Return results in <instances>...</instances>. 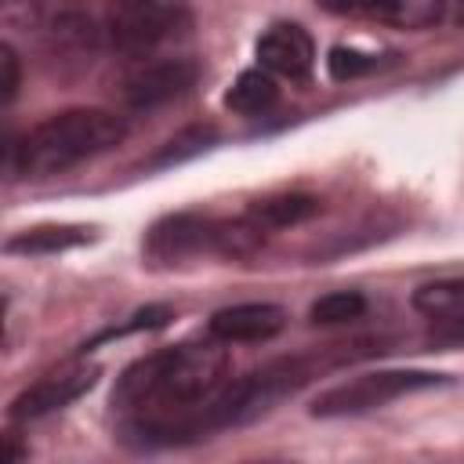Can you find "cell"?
I'll return each instance as SVG.
<instances>
[{"instance_id":"6da1fadb","label":"cell","mask_w":464,"mask_h":464,"mask_svg":"<svg viewBox=\"0 0 464 464\" xmlns=\"http://www.w3.org/2000/svg\"><path fill=\"white\" fill-rule=\"evenodd\" d=\"M221 344L218 337L185 341L130 362L112 388V406L127 413L123 435L138 446L203 439L196 417L232 381V362Z\"/></svg>"},{"instance_id":"7a4b0ae2","label":"cell","mask_w":464,"mask_h":464,"mask_svg":"<svg viewBox=\"0 0 464 464\" xmlns=\"http://www.w3.org/2000/svg\"><path fill=\"white\" fill-rule=\"evenodd\" d=\"M127 127L109 109H65L36 123L25 138L7 141L11 178H51L83 160H94L123 141Z\"/></svg>"},{"instance_id":"3957f363","label":"cell","mask_w":464,"mask_h":464,"mask_svg":"<svg viewBox=\"0 0 464 464\" xmlns=\"http://www.w3.org/2000/svg\"><path fill=\"white\" fill-rule=\"evenodd\" d=\"M312 377V366L304 359H279L268 362L246 377L228 381L203 410H199V435L207 439L218 428H236V424H250L261 413H268L276 402H283L286 395H294L304 381Z\"/></svg>"},{"instance_id":"277c9868","label":"cell","mask_w":464,"mask_h":464,"mask_svg":"<svg viewBox=\"0 0 464 464\" xmlns=\"http://www.w3.org/2000/svg\"><path fill=\"white\" fill-rule=\"evenodd\" d=\"M265 228L250 218L221 221L207 214H174L152 225L145 250L156 261H181L196 254H221V257H246L261 246Z\"/></svg>"},{"instance_id":"5b68a950","label":"cell","mask_w":464,"mask_h":464,"mask_svg":"<svg viewBox=\"0 0 464 464\" xmlns=\"http://www.w3.org/2000/svg\"><path fill=\"white\" fill-rule=\"evenodd\" d=\"M446 384L442 373H428V370H373V373H359L352 381H341L334 388H326L315 402H312V417H355V413H370L381 410L410 392H424Z\"/></svg>"},{"instance_id":"8992f818","label":"cell","mask_w":464,"mask_h":464,"mask_svg":"<svg viewBox=\"0 0 464 464\" xmlns=\"http://www.w3.org/2000/svg\"><path fill=\"white\" fill-rule=\"evenodd\" d=\"M185 25V0H109L102 29L109 47L123 54L156 51Z\"/></svg>"},{"instance_id":"52a82bcc","label":"cell","mask_w":464,"mask_h":464,"mask_svg":"<svg viewBox=\"0 0 464 464\" xmlns=\"http://www.w3.org/2000/svg\"><path fill=\"white\" fill-rule=\"evenodd\" d=\"M98 373L102 370L94 362H80V366H65L58 373H47L11 399L7 417L11 420H36V417H47L54 410H65L98 384Z\"/></svg>"},{"instance_id":"ba28073f","label":"cell","mask_w":464,"mask_h":464,"mask_svg":"<svg viewBox=\"0 0 464 464\" xmlns=\"http://www.w3.org/2000/svg\"><path fill=\"white\" fill-rule=\"evenodd\" d=\"M196 76H199V65L192 58H160V62H149L141 69H134L127 80H123V102L130 109H160L174 98H181L185 91L196 87Z\"/></svg>"},{"instance_id":"9c48e42d","label":"cell","mask_w":464,"mask_h":464,"mask_svg":"<svg viewBox=\"0 0 464 464\" xmlns=\"http://www.w3.org/2000/svg\"><path fill=\"white\" fill-rule=\"evenodd\" d=\"M257 65L283 80H308L315 69V44L297 22H276L257 36Z\"/></svg>"},{"instance_id":"30bf717a","label":"cell","mask_w":464,"mask_h":464,"mask_svg":"<svg viewBox=\"0 0 464 464\" xmlns=\"http://www.w3.org/2000/svg\"><path fill=\"white\" fill-rule=\"evenodd\" d=\"M286 326V312L268 301H246L232 304L210 315V337L225 344H246V341H268Z\"/></svg>"},{"instance_id":"8fae6325","label":"cell","mask_w":464,"mask_h":464,"mask_svg":"<svg viewBox=\"0 0 464 464\" xmlns=\"http://www.w3.org/2000/svg\"><path fill=\"white\" fill-rule=\"evenodd\" d=\"M94 239V228L87 225H36V228H22L14 232L4 250L7 254H62V250H72V246H83Z\"/></svg>"},{"instance_id":"7c38bea8","label":"cell","mask_w":464,"mask_h":464,"mask_svg":"<svg viewBox=\"0 0 464 464\" xmlns=\"http://www.w3.org/2000/svg\"><path fill=\"white\" fill-rule=\"evenodd\" d=\"M315 214H319V199L308 192H276V196L254 199L246 210V218L261 228H290V225H301Z\"/></svg>"},{"instance_id":"4fadbf2b","label":"cell","mask_w":464,"mask_h":464,"mask_svg":"<svg viewBox=\"0 0 464 464\" xmlns=\"http://www.w3.org/2000/svg\"><path fill=\"white\" fill-rule=\"evenodd\" d=\"M279 102V87H276V76L268 69H243L232 87L225 91V105L232 112H243V116H257V112H268L272 105Z\"/></svg>"},{"instance_id":"5bb4252c","label":"cell","mask_w":464,"mask_h":464,"mask_svg":"<svg viewBox=\"0 0 464 464\" xmlns=\"http://www.w3.org/2000/svg\"><path fill=\"white\" fill-rule=\"evenodd\" d=\"M366 14H373L377 22H388V25L424 29V25L442 22L446 0H370Z\"/></svg>"},{"instance_id":"9a60e30c","label":"cell","mask_w":464,"mask_h":464,"mask_svg":"<svg viewBox=\"0 0 464 464\" xmlns=\"http://www.w3.org/2000/svg\"><path fill=\"white\" fill-rule=\"evenodd\" d=\"M413 308L431 319H457L464 315V276L457 279H435L413 290Z\"/></svg>"},{"instance_id":"2e32d148","label":"cell","mask_w":464,"mask_h":464,"mask_svg":"<svg viewBox=\"0 0 464 464\" xmlns=\"http://www.w3.org/2000/svg\"><path fill=\"white\" fill-rule=\"evenodd\" d=\"M362 312H366V297L359 290H330L319 301H312L308 319L315 326H341V323L359 319Z\"/></svg>"},{"instance_id":"e0dca14e","label":"cell","mask_w":464,"mask_h":464,"mask_svg":"<svg viewBox=\"0 0 464 464\" xmlns=\"http://www.w3.org/2000/svg\"><path fill=\"white\" fill-rule=\"evenodd\" d=\"M218 138V130L207 123V127H188L181 134H174L156 156H152V167H170V163H181V160H192L199 156L203 149H210V141Z\"/></svg>"},{"instance_id":"ac0fdd59","label":"cell","mask_w":464,"mask_h":464,"mask_svg":"<svg viewBox=\"0 0 464 464\" xmlns=\"http://www.w3.org/2000/svg\"><path fill=\"white\" fill-rule=\"evenodd\" d=\"M326 69L334 80H355V76H366L370 69H377V54H366L355 47H334L326 54Z\"/></svg>"},{"instance_id":"d6986e66","label":"cell","mask_w":464,"mask_h":464,"mask_svg":"<svg viewBox=\"0 0 464 464\" xmlns=\"http://www.w3.org/2000/svg\"><path fill=\"white\" fill-rule=\"evenodd\" d=\"M0 65H4V83H0L4 91L0 94H4V105H11L14 94H18V80H22L18 76V51H14L11 40H4V47H0Z\"/></svg>"},{"instance_id":"ffe728a7","label":"cell","mask_w":464,"mask_h":464,"mask_svg":"<svg viewBox=\"0 0 464 464\" xmlns=\"http://www.w3.org/2000/svg\"><path fill=\"white\" fill-rule=\"evenodd\" d=\"M326 11H334V14H359V11H366L370 7V0H319Z\"/></svg>"},{"instance_id":"44dd1931","label":"cell","mask_w":464,"mask_h":464,"mask_svg":"<svg viewBox=\"0 0 464 464\" xmlns=\"http://www.w3.org/2000/svg\"><path fill=\"white\" fill-rule=\"evenodd\" d=\"M439 337H446V341H464V315H457V319H439V330H435Z\"/></svg>"}]
</instances>
